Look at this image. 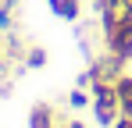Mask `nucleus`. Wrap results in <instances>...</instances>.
Here are the masks:
<instances>
[{"instance_id":"1a4fd4ad","label":"nucleus","mask_w":132,"mask_h":128,"mask_svg":"<svg viewBox=\"0 0 132 128\" xmlns=\"http://www.w3.org/2000/svg\"><path fill=\"white\" fill-rule=\"evenodd\" d=\"M61 128H89L86 121H79V117H71V121H61Z\"/></svg>"},{"instance_id":"39448f33","label":"nucleus","mask_w":132,"mask_h":128,"mask_svg":"<svg viewBox=\"0 0 132 128\" xmlns=\"http://www.w3.org/2000/svg\"><path fill=\"white\" fill-rule=\"evenodd\" d=\"M114 89H118V107H121V114L132 117V75H121V78L114 82Z\"/></svg>"},{"instance_id":"f257e3e1","label":"nucleus","mask_w":132,"mask_h":128,"mask_svg":"<svg viewBox=\"0 0 132 128\" xmlns=\"http://www.w3.org/2000/svg\"><path fill=\"white\" fill-rule=\"evenodd\" d=\"M89 93H93V103H89V110H93V121L100 128H111L118 117H121V107H118V89H114V82H107V78H96V82L89 85Z\"/></svg>"},{"instance_id":"f03ea898","label":"nucleus","mask_w":132,"mask_h":128,"mask_svg":"<svg viewBox=\"0 0 132 128\" xmlns=\"http://www.w3.org/2000/svg\"><path fill=\"white\" fill-rule=\"evenodd\" d=\"M104 50L118 53V57H121L125 64L132 61V21H125V18H121L118 32H114V39H111V43H104Z\"/></svg>"},{"instance_id":"7ed1b4c3","label":"nucleus","mask_w":132,"mask_h":128,"mask_svg":"<svg viewBox=\"0 0 132 128\" xmlns=\"http://www.w3.org/2000/svg\"><path fill=\"white\" fill-rule=\"evenodd\" d=\"M29 128H61L54 103H32L29 107Z\"/></svg>"},{"instance_id":"f8f14e48","label":"nucleus","mask_w":132,"mask_h":128,"mask_svg":"<svg viewBox=\"0 0 132 128\" xmlns=\"http://www.w3.org/2000/svg\"><path fill=\"white\" fill-rule=\"evenodd\" d=\"M4 71H7V57L0 53V75H4Z\"/></svg>"},{"instance_id":"20e7f679","label":"nucleus","mask_w":132,"mask_h":128,"mask_svg":"<svg viewBox=\"0 0 132 128\" xmlns=\"http://www.w3.org/2000/svg\"><path fill=\"white\" fill-rule=\"evenodd\" d=\"M46 7L57 14L61 21H79V14H82V0H46Z\"/></svg>"},{"instance_id":"0eeeda50","label":"nucleus","mask_w":132,"mask_h":128,"mask_svg":"<svg viewBox=\"0 0 132 128\" xmlns=\"http://www.w3.org/2000/svg\"><path fill=\"white\" fill-rule=\"evenodd\" d=\"M25 68H32V71H39V68H46V50L43 46H29V50H25Z\"/></svg>"},{"instance_id":"423d86ee","label":"nucleus","mask_w":132,"mask_h":128,"mask_svg":"<svg viewBox=\"0 0 132 128\" xmlns=\"http://www.w3.org/2000/svg\"><path fill=\"white\" fill-rule=\"evenodd\" d=\"M14 7H18V0H0V32L14 29Z\"/></svg>"},{"instance_id":"9d476101","label":"nucleus","mask_w":132,"mask_h":128,"mask_svg":"<svg viewBox=\"0 0 132 128\" xmlns=\"http://www.w3.org/2000/svg\"><path fill=\"white\" fill-rule=\"evenodd\" d=\"M111 128H132V117H125V114H121V117H118V121H114Z\"/></svg>"},{"instance_id":"4468645a","label":"nucleus","mask_w":132,"mask_h":128,"mask_svg":"<svg viewBox=\"0 0 132 128\" xmlns=\"http://www.w3.org/2000/svg\"><path fill=\"white\" fill-rule=\"evenodd\" d=\"M125 4H132V0H118V7H125Z\"/></svg>"},{"instance_id":"6e6552de","label":"nucleus","mask_w":132,"mask_h":128,"mask_svg":"<svg viewBox=\"0 0 132 128\" xmlns=\"http://www.w3.org/2000/svg\"><path fill=\"white\" fill-rule=\"evenodd\" d=\"M93 103V93L89 89H82V85H75L71 93H68V107H75V110H82V107Z\"/></svg>"},{"instance_id":"9b49d317","label":"nucleus","mask_w":132,"mask_h":128,"mask_svg":"<svg viewBox=\"0 0 132 128\" xmlns=\"http://www.w3.org/2000/svg\"><path fill=\"white\" fill-rule=\"evenodd\" d=\"M121 18H125V21H132V4H125V7H121Z\"/></svg>"},{"instance_id":"ddd939ff","label":"nucleus","mask_w":132,"mask_h":128,"mask_svg":"<svg viewBox=\"0 0 132 128\" xmlns=\"http://www.w3.org/2000/svg\"><path fill=\"white\" fill-rule=\"evenodd\" d=\"M4 43H7V32H0V53H4Z\"/></svg>"}]
</instances>
